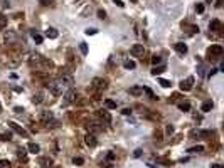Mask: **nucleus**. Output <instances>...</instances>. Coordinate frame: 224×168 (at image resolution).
Returning <instances> with one entry per match:
<instances>
[{
	"instance_id": "1",
	"label": "nucleus",
	"mask_w": 224,
	"mask_h": 168,
	"mask_svg": "<svg viewBox=\"0 0 224 168\" xmlns=\"http://www.w3.org/2000/svg\"><path fill=\"white\" fill-rule=\"evenodd\" d=\"M63 88L64 86L59 81H49V82H47V89H49L54 96H61V94H63Z\"/></svg>"
},
{
	"instance_id": "2",
	"label": "nucleus",
	"mask_w": 224,
	"mask_h": 168,
	"mask_svg": "<svg viewBox=\"0 0 224 168\" xmlns=\"http://www.w3.org/2000/svg\"><path fill=\"white\" fill-rule=\"evenodd\" d=\"M57 81L63 84L64 88H69V89H71L72 86H74V79H72V76L69 74V72H63V74H61V77H59Z\"/></svg>"
},
{
	"instance_id": "3",
	"label": "nucleus",
	"mask_w": 224,
	"mask_h": 168,
	"mask_svg": "<svg viewBox=\"0 0 224 168\" xmlns=\"http://www.w3.org/2000/svg\"><path fill=\"white\" fill-rule=\"evenodd\" d=\"M130 54L133 56V57H143V54H145L143 44H133L131 49H130Z\"/></svg>"
},
{
	"instance_id": "4",
	"label": "nucleus",
	"mask_w": 224,
	"mask_h": 168,
	"mask_svg": "<svg viewBox=\"0 0 224 168\" xmlns=\"http://www.w3.org/2000/svg\"><path fill=\"white\" fill-rule=\"evenodd\" d=\"M7 124H9V128H10V130H14L15 133H19V134H20V136H27V131L24 130L22 126H19L15 121H9Z\"/></svg>"
},
{
	"instance_id": "5",
	"label": "nucleus",
	"mask_w": 224,
	"mask_h": 168,
	"mask_svg": "<svg viewBox=\"0 0 224 168\" xmlns=\"http://www.w3.org/2000/svg\"><path fill=\"white\" fill-rule=\"evenodd\" d=\"M192 84H194V77L182 79L180 81V91H190V89H192Z\"/></svg>"
},
{
	"instance_id": "6",
	"label": "nucleus",
	"mask_w": 224,
	"mask_h": 168,
	"mask_svg": "<svg viewBox=\"0 0 224 168\" xmlns=\"http://www.w3.org/2000/svg\"><path fill=\"white\" fill-rule=\"evenodd\" d=\"M84 143L88 145L89 148H94L98 145V140H96V136H94V133H88L84 136Z\"/></svg>"
},
{
	"instance_id": "7",
	"label": "nucleus",
	"mask_w": 224,
	"mask_h": 168,
	"mask_svg": "<svg viewBox=\"0 0 224 168\" xmlns=\"http://www.w3.org/2000/svg\"><path fill=\"white\" fill-rule=\"evenodd\" d=\"M93 86L96 89H100V91H103V89H106V86H108V81L101 79V77H94V79H93Z\"/></svg>"
},
{
	"instance_id": "8",
	"label": "nucleus",
	"mask_w": 224,
	"mask_h": 168,
	"mask_svg": "<svg viewBox=\"0 0 224 168\" xmlns=\"http://www.w3.org/2000/svg\"><path fill=\"white\" fill-rule=\"evenodd\" d=\"M42 61H44V57H42L41 54H37V52L30 54V64H32V66L41 67V66H42Z\"/></svg>"
},
{
	"instance_id": "9",
	"label": "nucleus",
	"mask_w": 224,
	"mask_h": 168,
	"mask_svg": "<svg viewBox=\"0 0 224 168\" xmlns=\"http://www.w3.org/2000/svg\"><path fill=\"white\" fill-rule=\"evenodd\" d=\"M39 119H41L44 124H47L49 121H52V119H54V114H52L51 111H42V113H41V116H39Z\"/></svg>"
},
{
	"instance_id": "10",
	"label": "nucleus",
	"mask_w": 224,
	"mask_h": 168,
	"mask_svg": "<svg viewBox=\"0 0 224 168\" xmlns=\"http://www.w3.org/2000/svg\"><path fill=\"white\" fill-rule=\"evenodd\" d=\"M222 52H224V49H222V46H219V44H216V46H211L209 47V54L211 56H222Z\"/></svg>"
},
{
	"instance_id": "11",
	"label": "nucleus",
	"mask_w": 224,
	"mask_h": 168,
	"mask_svg": "<svg viewBox=\"0 0 224 168\" xmlns=\"http://www.w3.org/2000/svg\"><path fill=\"white\" fill-rule=\"evenodd\" d=\"M72 101H76V91H74V89H69V91L64 94V103L69 104V103H72Z\"/></svg>"
},
{
	"instance_id": "12",
	"label": "nucleus",
	"mask_w": 224,
	"mask_h": 168,
	"mask_svg": "<svg viewBox=\"0 0 224 168\" xmlns=\"http://www.w3.org/2000/svg\"><path fill=\"white\" fill-rule=\"evenodd\" d=\"M98 116L101 118V119L106 123V124H110V123H111V114L108 113L106 109H101V111H98Z\"/></svg>"
},
{
	"instance_id": "13",
	"label": "nucleus",
	"mask_w": 224,
	"mask_h": 168,
	"mask_svg": "<svg viewBox=\"0 0 224 168\" xmlns=\"http://www.w3.org/2000/svg\"><path fill=\"white\" fill-rule=\"evenodd\" d=\"M175 50H177L180 56H186L189 49H187V46L184 44V42H177V44H175Z\"/></svg>"
},
{
	"instance_id": "14",
	"label": "nucleus",
	"mask_w": 224,
	"mask_h": 168,
	"mask_svg": "<svg viewBox=\"0 0 224 168\" xmlns=\"http://www.w3.org/2000/svg\"><path fill=\"white\" fill-rule=\"evenodd\" d=\"M128 92H130L131 96H142V94H143V88H140V86H133V88L128 89Z\"/></svg>"
},
{
	"instance_id": "15",
	"label": "nucleus",
	"mask_w": 224,
	"mask_h": 168,
	"mask_svg": "<svg viewBox=\"0 0 224 168\" xmlns=\"http://www.w3.org/2000/svg\"><path fill=\"white\" fill-rule=\"evenodd\" d=\"M27 150H29L30 153H34V155H37L39 151H41V146H39L37 143H29V145H27Z\"/></svg>"
},
{
	"instance_id": "16",
	"label": "nucleus",
	"mask_w": 224,
	"mask_h": 168,
	"mask_svg": "<svg viewBox=\"0 0 224 168\" xmlns=\"http://www.w3.org/2000/svg\"><path fill=\"white\" fill-rule=\"evenodd\" d=\"M57 35H59V34H57V30L52 29V27L46 30V37H47V39H57Z\"/></svg>"
},
{
	"instance_id": "17",
	"label": "nucleus",
	"mask_w": 224,
	"mask_h": 168,
	"mask_svg": "<svg viewBox=\"0 0 224 168\" xmlns=\"http://www.w3.org/2000/svg\"><path fill=\"white\" fill-rule=\"evenodd\" d=\"M209 29L214 30V32H216V30H221V22L217 20V19H216V20H211V22H209Z\"/></svg>"
},
{
	"instance_id": "18",
	"label": "nucleus",
	"mask_w": 224,
	"mask_h": 168,
	"mask_svg": "<svg viewBox=\"0 0 224 168\" xmlns=\"http://www.w3.org/2000/svg\"><path fill=\"white\" fill-rule=\"evenodd\" d=\"M165 71V66L164 64H160V66H155L152 69V76H158V74H162V72Z\"/></svg>"
},
{
	"instance_id": "19",
	"label": "nucleus",
	"mask_w": 224,
	"mask_h": 168,
	"mask_svg": "<svg viewBox=\"0 0 224 168\" xmlns=\"http://www.w3.org/2000/svg\"><path fill=\"white\" fill-rule=\"evenodd\" d=\"M214 108V104H212V101H206L202 106H201V111H204V113H207V111H211V109Z\"/></svg>"
},
{
	"instance_id": "20",
	"label": "nucleus",
	"mask_w": 224,
	"mask_h": 168,
	"mask_svg": "<svg viewBox=\"0 0 224 168\" xmlns=\"http://www.w3.org/2000/svg\"><path fill=\"white\" fill-rule=\"evenodd\" d=\"M17 158L20 160V161H27V151L24 150V148H20V150L17 151Z\"/></svg>"
},
{
	"instance_id": "21",
	"label": "nucleus",
	"mask_w": 224,
	"mask_h": 168,
	"mask_svg": "<svg viewBox=\"0 0 224 168\" xmlns=\"http://www.w3.org/2000/svg\"><path fill=\"white\" fill-rule=\"evenodd\" d=\"M32 101H34V104H41L44 101V98H42V92H35L34 96H32Z\"/></svg>"
},
{
	"instance_id": "22",
	"label": "nucleus",
	"mask_w": 224,
	"mask_h": 168,
	"mask_svg": "<svg viewBox=\"0 0 224 168\" xmlns=\"http://www.w3.org/2000/svg\"><path fill=\"white\" fill-rule=\"evenodd\" d=\"M105 106L108 109H116V103L113 99H105Z\"/></svg>"
},
{
	"instance_id": "23",
	"label": "nucleus",
	"mask_w": 224,
	"mask_h": 168,
	"mask_svg": "<svg viewBox=\"0 0 224 168\" xmlns=\"http://www.w3.org/2000/svg\"><path fill=\"white\" fill-rule=\"evenodd\" d=\"M123 66H125V69H135L137 64H135V61H130V59H128V61L123 62Z\"/></svg>"
},
{
	"instance_id": "24",
	"label": "nucleus",
	"mask_w": 224,
	"mask_h": 168,
	"mask_svg": "<svg viewBox=\"0 0 224 168\" xmlns=\"http://www.w3.org/2000/svg\"><path fill=\"white\" fill-rule=\"evenodd\" d=\"M7 22H9V20H7V17L0 12V29H5V27H7Z\"/></svg>"
},
{
	"instance_id": "25",
	"label": "nucleus",
	"mask_w": 224,
	"mask_h": 168,
	"mask_svg": "<svg viewBox=\"0 0 224 168\" xmlns=\"http://www.w3.org/2000/svg\"><path fill=\"white\" fill-rule=\"evenodd\" d=\"M179 109H180V111H189V109H190V104L187 103V101H184V103H179Z\"/></svg>"
},
{
	"instance_id": "26",
	"label": "nucleus",
	"mask_w": 224,
	"mask_h": 168,
	"mask_svg": "<svg viewBox=\"0 0 224 168\" xmlns=\"http://www.w3.org/2000/svg\"><path fill=\"white\" fill-rule=\"evenodd\" d=\"M204 151V146L199 145V146H194V148H189V153H202Z\"/></svg>"
},
{
	"instance_id": "27",
	"label": "nucleus",
	"mask_w": 224,
	"mask_h": 168,
	"mask_svg": "<svg viewBox=\"0 0 224 168\" xmlns=\"http://www.w3.org/2000/svg\"><path fill=\"white\" fill-rule=\"evenodd\" d=\"M72 163L76 165V166H81V165L84 163V160L81 158V156H74V158H72Z\"/></svg>"
},
{
	"instance_id": "28",
	"label": "nucleus",
	"mask_w": 224,
	"mask_h": 168,
	"mask_svg": "<svg viewBox=\"0 0 224 168\" xmlns=\"http://www.w3.org/2000/svg\"><path fill=\"white\" fill-rule=\"evenodd\" d=\"M143 92L147 94L148 98H150V99H155V94H153V91L150 88H143Z\"/></svg>"
},
{
	"instance_id": "29",
	"label": "nucleus",
	"mask_w": 224,
	"mask_h": 168,
	"mask_svg": "<svg viewBox=\"0 0 224 168\" xmlns=\"http://www.w3.org/2000/svg\"><path fill=\"white\" fill-rule=\"evenodd\" d=\"M79 50H81V54H83V56L88 54V46H86L84 42H81V44H79Z\"/></svg>"
},
{
	"instance_id": "30",
	"label": "nucleus",
	"mask_w": 224,
	"mask_h": 168,
	"mask_svg": "<svg viewBox=\"0 0 224 168\" xmlns=\"http://www.w3.org/2000/svg\"><path fill=\"white\" fill-rule=\"evenodd\" d=\"M158 82H160L162 88H170V86H172V82H170V81H167V79H160Z\"/></svg>"
},
{
	"instance_id": "31",
	"label": "nucleus",
	"mask_w": 224,
	"mask_h": 168,
	"mask_svg": "<svg viewBox=\"0 0 224 168\" xmlns=\"http://www.w3.org/2000/svg\"><path fill=\"white\" fill-rule=\"evenodd\" d=\"M0 168H10L9 160H0Z\"/></svg>"
},
{
	"instance_id": "32",
	"label": "nucleus",
	"mask_w": 224,
	"mask_h": 168,
	"mask_svg": "<svg viewBox=\"0 0 224 168\" xmlns=\"http://www.w3.org/2000/svg\"><path fill=\"white\" fill-rule=\"evenodd\" d=\"M152 62L155 64V66H157V64H162V57H160V56H153V57H152Z\"/></svg>"
},
{
	"instance_id": "33",
	"label": "nucleus",
	"mask_w": 224,
	"mask_h": 168,
	"mask_svg": "<svg viewBox=\"0 0 224 168\" xmlns=\"http://www.w3.org/2000/svg\"><path fill=\"white\" fill-rule=\"evenodd\" d=\"M88 130H91V131H98L96 123H89V124H88Z\"/></svg>"
},
{
	"instance_id": "34",
	"label": "nucleus",
	"mask_w": 224,
	"mask_h": 168,
	"mask_svg": "<svg viewBox=\"0 0 224 168\" xmlns=\"http://www.w3.org/2000/svg\"><path fill=\"white\" fill-rule=\"evenodd\" d=\"M2 140H12V133H2Z\"/></svg>"
},
{
	"instance_id": "35",
	"label": "nucleus",
	"mask_w": 224,
	"mask_h": 168,
	"mask_svg": "<svg viewBox=\"0 0 224 168\" xmlns=\"http://www.w3.org/2000/svg\"><path fill=\"white\" fill-rule=\"evenodd\" d=\"M34 40L37 42V44H41V42H42V35H39V34H34Z\"/></svg>"
},
{
	"instance_id": "36",
	"label": "nucleus",
	"mask_w": 224,
	"mask_h": 168,
	"mask_svg": "<svg viewBox=\"0 0 224 168\" xmlns=\"http://www.w3.org/2000/svg\"><path fill=\"white\" fill-rule=\"evenodd\" d=\"M195 10H197V14H202V12H204V5H202V4H199L197 7H195Z\"/></svg>"
},
{
	"instance_id": "37",
	"label": "nucleus",
	"mask_w": 224,
	"mask_h": 168,
	"mask_svg": "<svg viewBox=\"0 0 224 168\" xmlns=\"http://www.w3.org/2000/svg\"><path fill=\"white\" fill-rule=\"evenodd\" d=\"M96 32H98L96 29H86V34H88V35H94Z\"/></svg>"
},
{
	"instance_id": "38",
	"label": "nucleus",
	"mask_w": 224,
	"mask_h": 168,
	"mask_svg": "<svg viewBox=\"0 0 224 168\" xmlns=\"http://www.w3.org/2000/svg\"><path fill=\"white\" fill-rule=\"evenodd\" d=\"M98 17H100V19H105L106 12H105V10H98Z\"/></svg>"
},
{
	"instance_id": "39",
	"label": "nucleus",
	"mask_w": 224,
	"mask_h": 168,
	"mask_svg": "<svg viewBox=\"0 0 224 168\" xmlns=\"http://www.w3.org/2000/svg\"><path fill=\"white\" fill-rule=\"evenodd\" d=\"M165 131H167V134H172L173 133V126H167V128H165Z\"/></svg>"
},
{
	"instance_id": "40",
	"label": "nucleus",
	"mask_w": 224,
	"mask_h": 168,
	"mask_svg": "<svg viewBox=\"0 0 224 168\" xmlns=\"http://www.w3.org/2000/svg\"><path fill=\"white\" fill-rule=\"evenodd\" d=\"M133 156H135V158H138V156H142V150H135V153H133Z\"/></svg>"
},
{
	"instance_id": "41",
	"label": "nucleus",
	"mask_w": 224,
	"mask_h": 168,
	"mask_svg": "<svg viewBox=\"0 0 224 168\" xmlns=\"http://www.w3.org/2000/svg\"><path fill=\"white\" fill-rule=\"evenodd\" d=\"M113 4H116L118 7H123V5H125V4L121 2V0H113Z\"/></svg>"
},
{
	"instance_id": "42",
	"label": "nucleus",
	"mask_w": 224,
	"mask_h": 168,
	"mask_svg": "<svg viewBox=\"0 0 224 168\" xmlns=\"http://www.w3.org/2000/svg\"><path fill=\"white\" fill-rule=\"evenodd\" d=\"M106 158H108V160H110V161H111V160L115 158V153H113V151H110V153H108V156H106Z\"/></svg>"
},
{
	"instance_id": "43",
	"label": "nucleus",
	"mask_w": 224,
	"mask_h": 168,
	"mask_svg": "<svg viewBox=\"0 0 224 168\" xmlns=\"http://www.w3.org/2000/svg\"><path fill=\"white\" fill-rule=\"evenodd\" d=\"M222 2H224V0H217V2H216V7L221 8V7H222Z\"/></svg>"
},
{
	"instance_id": "44",
	"label": "nucleus",
	"mask_w": 224,
	"mask_h": 168,
	"mask_svg": "<svg viewBox=\"0 0 224 168\" xmlns=\"http://www.w3.org/2000/svg\"><path fill=\"white\" fill-rule=\"evenodd\" d=\"M121 113H123V114H131V109H128V108H127V109H123Z\"/></svg>"
},
{
	"instance_id": "45",
	"label": "nucleus",
	"mask_w": 224,
	"mask_h": 168,
	"mask_svg": "<svg viewBox=\"0 0 224 168\" xmlns=\"http://www.w3.org/2000/svg\"><path fill=\"white\" fill-rule=\"evenodd\" d=\"M14 111H15V113H22V111H24V109H22V108H19V106H17V108L14 109Z\"/></svg>"
},
{
	"instance_id": "46",
	"label": "nucleus",
	"mask_w": 224,
	"mask_h": 168,
	"mask_svg": "<svg viewBox=\"0 0 224 168\" xmlns=\"http://www.w3.org/2000/svg\"><path fill=\"white\" fill-rule=\"evenodd\" d=\"M211 168H222V165H219V163H216V165H212Z\"/></svg>"
},
{
	"instance_id": "47",
	"label": "nucleus",
	"mask_w": 224,
	"mask_h": 168,
	"mask_svg": "<svg viewBox=\"0 0 224 168\" xmlns=\"http://www.w3.org/2000/svg\"><path fill=\"white\" fill-rule=\"evenodd\" d=\"M41 2H42L44 5H49V4H51V0H41Z\"/></svg>"
},
{
	"instance_id": "48",
	"label": "nucleus",
	"mask_w": 224,
	"mask_h": 168,
	"mask_svg": "<svg viewBox=\"0 0 224 168\" xmlns=\"http://www.w3.org/2000/svg\"><path fill=\"white\" fill-rule=\"evenodd\" d=\"M131 2H133V4H137V2H138V0H131Z\"/></svg>"
},
{
	"instance_id": "49",
	"label": "nucleus",
	"mask_w": 224,
	"mask_h": 168,
	"mask_svg": "<svg viewBox=\"0 0 224 168\" xmlns=\"http://www.w3.org/2000/svg\"><path fill=\"white\" fill-rule=\"evenodd\" d=\"M0 113H2V104H0Z\"/></svg>"
}]
</instances>
